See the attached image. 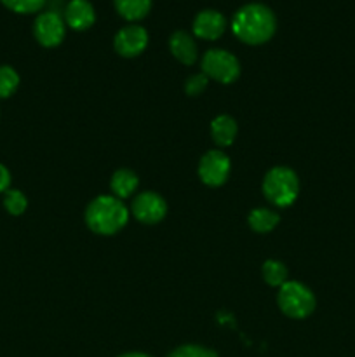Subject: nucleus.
Returning <instances> with one entry per match:
<instances>
[{
    "label": "nucleus",
    "mask_w": 355,
    "mask_h": 357,
    "mask_svg": "<svg viewBox=\"0 0 355 357\" xmlns=\"http://www.w3.org/2000/svg\"><path fill=\"white\" fill-rule=\"evenodd\" d=\"M66 31L65 17L58 10H45L35 17L33 35L44 47H56L63 42Z\"/></svg>",
    "instance_id": "nucleus-8"
},
{
    "label": "nucleus",
    "mask_w": 355,
    "mask_h": 357,
    "mask_svg": "<svg viewBox=\"0 0 355 357\" xmlns=\"http://www.w3.org/2000/svg\"><path fill=\"white\" fill-rule=\"evenodd\" d=\"M209 79L204 75V73H195V75H190L184 82V93L188 96L195 98V96H200L204 93V89L207 87Z\"/></svg>",
    "instance_id": "nucleus-22"
},
{
    "label": "nucleus",
    "mask_w": 355,
    "mask_h": 357,
    "mask_svg": "<svg viewBox=\"0 0 355 357\" xmlns=\"http://www.w3.org/2000/svg\"><path fill=\"white\" fill-rule=\"evenodd\" d=\"M148 45V31L141 24H125L115 33L113 47L122 58H136Z\"/></svg>",
    "instance_id": "nucleus-9"
},
{
    "label": "nucleus",
    "mask_w": 355,
    "mask_h": 357,
    "mask_svg": "<svg viewBox=\"0 0 355 357\" xmlns=\"http://www.w3.org/2000/svg\"><path fill=\"white\" fill-rule=\"evenodd\" d=\"M171 54L183 65H194L198 58V49L194 37L184 30H176L169 37Z\"/></svg>",
    "instance_id": "nucleus-12"
},
{
    "label": "nucleus",
    "mask_w": 355,
    "mask_h": 357,
    "mask_svg": "<svg viewBox=\"0 0 355 357\" xmlns=\"http://www.w3.org/2000/svg\"><path fill=\"white\" fill-rule=\"evenodd\" d=\"M200 68L207 79L219 84H233L240 75V63L225 49H209L200 59Z\"/></svg>",
    "instance_id": "nucleus-5"
},
{
    "label": "nucleus",
    "mask_w": 355,
    "mask_h": 357,
    "mask_svg": "<svg viewBox=\"0 0 355 357\" xmlns=\"http://www.w3.org/2000/svg\"><path fill=\"white\" fill-rule=\"evenodd\" d=\"M275 30H277L275 14L265 3H246L233 14L232 31L244 44H265L274 37Z\"/></svg>",
    "instance_id": "nucleus-1"
},
{
    "label": "nucleus",
    "mask_w": 355,
    "mask_h": 357,
    "mask_svg": "<svg viewBox=\"0 0 355 357\" xmlns=\"http://www.w3.org/2000/svg\"><path fill=\"white\" fill-rule=\"evenodd\" d=\"M19 87V73L9 65H0V100L13 96Z\"/></svg>",
    "instance_id": "nucleus-18"
},
{
    "label": "nucleus",
    "mask_w": 355,
    "mask_h": 357,
    "mask_svg": "<svg viewBox=\"0 0 355 357\" xmlns=\"http://www.w3.org/2000/svg\"><path fill=\"white\" fill-rule=\"evenodd\" d=\"M278 222H281L278 213L268 208H254L249 213V216H247V225L251 227V230L258 234L271 232L278 225Z\"/></svg>",
    "instance_id": "nucleus-15"
},
{
    "label": "nucleus",
    "mask_w": 355,
    "mask_h": 357,
    "mask_svg": "<svg viewBox=\"0 0 355 357\" xmlns=\"http://www.w3.org/2000/svg\"><path fill=\"white\" fill-rule=\"evenodd\" d=\"M3 208H6V211L13 216L23 215L28 208L26 195L21 190H16V188H9V190L3 194Z\"/></svg>",
    "instance_id": "nucleus-19"
},
{
    "label": "nucleus",
    "mask_w": 355,
    "mask_h": 357,
    "mask_svg": "<svg viewBox=\"0 0 355 357\" xmlns=\"http://www.w3.org/2000/svg\"><path fill=\"white\" fill-rule=\"evenodd\" d=\"M265 199L275 208H289L299 195V178L291 167L275 166L265 174L261 183Z\"/></svg>",
    "instance_id": "nucleus-3"
},
{
    "label": "nucleus",
    "mask_w": 355,
    "mask_h": 357,
    "mask_svg": "<svg viewBox=\"0 0 355 357\" xmlns=\"http://www.w3.org/2000/svg\"><path fill=\"white\" fill-rule=\"evenodd\" d=\"M131 211L115 195H97L86 208V225L97 236H115L129 222Z\"/></svg>",
    "instance_id": "nucleus-2"
},
{
    "label": "nucleus",
    "mask_w": 355,
    "mask_h": 357,
    "mask_svg": "<svg viewBox=\"0 0 355 357\" xmlns=\"http://www.w3.org/2000/svg\"><path fill=\"white\" fill-rule=\"evenodd\" d=\"M65 23L72 30L84 31L96 21V10L89 0H70L65 7Z\"/></svg>",
    "instance_id": "nucleus-11"
},
{
    "label": "nucleus",
    "mask_w": 355,
    "mask_h": 357,
    "mask_svg": "<svg viewBox=\"0 0 355 357\" xmlns=\"http://www.w3.org/2000/svg\"><path fill=\"white\" fill-rule=\"evenodd\" d=\"M118 357H152V356L145 354V352H127V354H122Z\"/></svg>",
    "instance_id": "nucleus-24"
},
{
    "label": "nucleus",
    "mask_w": 355,
    "mask_h": 357,
    "mask_svg": "<svg viewBox=\"0 0 355 357\" xmlns=\"http://www.w3.org/2000/svg\"><path fill=\"white\" fill-rule=\"evenodd\" d=\"M131 215L143 225H155L167 215V202L157 192H141L132 199Z\"/></svg>",
    "instance_id": "nucleus-7"
},
{
    "label": "nucleus",
    "mask_w": 355,
    "mask_h": 357,
    "mask_svg": "<svg viewBox=\"0 0 355 357\" xmlns=\"http://www.w3.org/2000/svg\"><path fill=\"white\" fill-rule=\"evenodd\" d=\"M167 357H218L214 351L207 347H202V345H181V347L174 349Z\"/></svg>",
    "instance_id": "nucleus-21"
},
{
    "label": "nucleus",
    "mask_w": 355,
    "mask_h": 357,
    "mask_svg": "<svg viewBox=\"0 0 355 357\" xmlns=\"http://www.w3.org/2000/svg\"><path fill=\"white\" fill-rule=\"evenodd\" d=\"M10 187V171L0 164V194H6Z\"/></svg>",
    "instance_id": "nucleus-23"
},
{
    "label": "nucleus",
    "mask_w": 355,
    "mask_h": 357,
    "mask_svg": "<svg viewBox=\"0 0 355 357\" xmlns=\"http://www.w3.org/2000/svg\"><path fill=\"white\" fill-rule=\"evenodd\" d=\"M195 37L202 40H216L221 37L226 30V17L219 10L204 9L195 16L191 24Z\"/></svg>",
    "instance_id": "nucleus-10"
},
{
    "label": "nucleus",
    "mask_w": 355,
    "mask_h": 357,
    "mask_svg": "<svg viewBox=\"0 0 355 357\" xmlns=\"http://www.w3.org/2000/svg\"><path fill=\"white\" fill-rule=\"evenodd\" d=\"M261 275L271 288H281L289 281V271L281 260H267L261 265Z\"/></svg>",
    "instance_id": "nucleus-17"
},
{
    "label": "nucleus",
    "mask_w": 355,
    "mask_h": 357,
    "mask_svg": "<svg viewBox=\"0 0 355 357\" xmlns=\"http://www.w3.org/2000/svg\"><path fill=\"white\" fill-rule=\"evenodd\" d=\"M7 9L17 14H33L38 13L45 6L47 0H0Z\"/></svg>",
    "instance_id": "nucleus-20"
},
{
    "label": "nucleus",
    "mask_w": 355,
    "mask_h": 357,
    "mask_svg": "<svg viewBox=\"0 0 355 357\" xmlns=\"http://www.w3.org/2000/svg\"><path fill=\"white\" fill-rule=\"evenodd\" d=\"M277 303L284 316L291 319H306L315 310L317 298L308 286L289 279L278 288Z\"/></svg>",
    "instance_id": "nucleus-4"
},
{
    "label": "nucleus",
    "mask_w": 355,
    "mask_h": 357,
    "mask_svg": "<svg viewBox=\"0 0 355 357\" xmlns=\"http://www.w3.org/2000/svg\"><path fill=\"white\" fill-rule=\"evenodd\" d=\"M139 185V178L131 169H117L110 180V188L115 197L127 199L136 192Z\"/></svg>",
    "instance_id": "nucleus-14"
},
{
    "label": "nucleus",
    "mask_w": 355,
    "mask_h": 357,
    "mask_svg": "<svg viewBox=\"0 0 355 357\" xmlns=\"http://www.w3.org/2000/svg\"><path fill=\"white\" fill-rule=\"evenodd\" d=\"M115 9L124 20H143L152 9V0H113Z\"/></svg>",
    "instance_id": "nucleus-16"
},
{
    "label": "nucleus",
    "mask_w": 355,
    "mask_h": 357,
    "mask_svg": "<svg viewBox=\"0 0 355 357\" xmlns=\"http://www.w3.org/2000/svg\"><path fill=\"white\" fill-rule=\"evenodd\" d=\"M237 122L235 119L230 117V115L223 114L218 115V117L212 119L211 122V138L212 142L218 146L225 149V146H230L237 138Z\"/></svg>",
    "instance_id": "nucleus-13"
},
{
    "label": "nucleus",
    "mask_w": 355,
    "mask_h": 357,
    "mask_svg": "<svg viewBox=\"0 0 355 357\" xmlns=\"http://www.w3.org/2000/svg\"><path fill=\"white\" fill-rule=\"evenodd\" d=\"M232 171V160L223 150H209L198 162V178L207 187H221L226 183Z\"/></svg>",
    "instance_id": "nucleus-6"
}]
</instances>
